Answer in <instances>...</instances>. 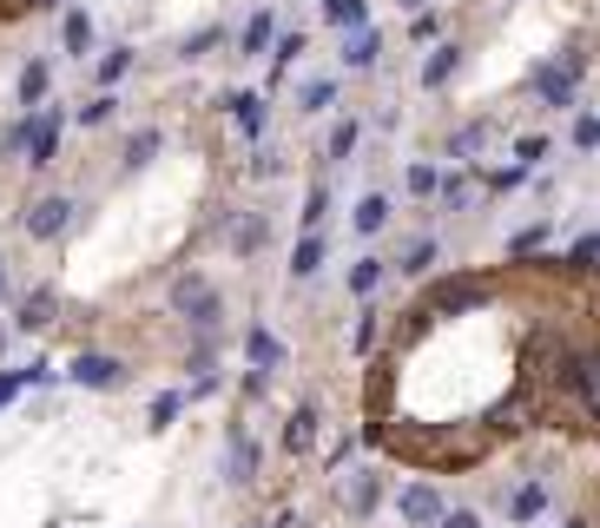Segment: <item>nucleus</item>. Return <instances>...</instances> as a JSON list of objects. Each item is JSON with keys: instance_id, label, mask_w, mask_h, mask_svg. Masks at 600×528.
Masks as SVG:
<instances>
[{"instance_id": "f257e3e1", "label": "nucleus", "mask_w": 600, "mask_h": 528, "mask_svg": "<svg viewBox=\"0 0 600 528\" xmlns=\"http://www.w3.org/2000/svg\"><path fill=\"white\" fill-rule=\"evenodd\" d=\"M165 311L185 317V331H225V291L205 271H178L165 291Z\"/></svg>"}, {"instance_id": "f03ea898", "label": "nucleus", "mask_w": 600, "mask_h": 528, "mask_svg": "<svg viewBox=\"0 0 600 528\" xmlns=\"http://www.w3.org/2000/svg\"><path fill=\"white\" fill-rule=\"evenodd\" d=\"M581 79H588V60H581V53L542 60V66L528 73V86H535V106H548V112H575V106H581Z\"/></svg>"}, {"instance_id": "7ed1b4c3", "label": "nucleus", "mask_w": 600, "mask_h": 528, "mask_svg": "<svg viewBox=\"0 0 600 528\" xmlns=\"http://www.w3.org/2000/svg\"><path fill=\"white\" fill-rule=\"evenodd\" d=\"M66 126H73V112H66L59 99L33 106V112H26V146H20V165H26V172H53V165H59V139H66Z\"/></svg>"}, {"instance_id": "20e7f679", "label": "nucleus", "mask_w": 600, "mask_h": 528, "mask_svg": "<svg viewBox=\"0 0 600 528\" xmlns=\"http://www.w3.org/2000/svg\"><path fill=\"white\" fill-rule=\"evenodd\" d=\"M383 503H390V476H383V470H350V476H337V509H343L350 522H370Z\"/></svg>"}, {"instance_id": "39448f33", "label": "nucleus", "mask_w": 600, "mask_h": 528, "mask_svg": "<svg viewBox=\"0 0 600 528\" xmlns=\"http://www.w3.org/2000/svg\"><path fill=\"white\" fill-rule=\"evenodd\" d=\"M66 225H73V198H66V192H40V198H26V212H20V231H26L33 245L66 238Z\"/></svg>"}, {"instance_id": "423d86ee", "label": "nucleus", "mask_w": 600, "mask_h": 528, "mask_svg": "<svg viewBox=\"0 0 600 528\" xmlns=\"http://www.w3.org/2000/svg\"><path fill=\"white\" fill-rule=\"evenodd\" d=\"M258 470H264V450L251 443L244 417H231V423H225V483H231V489H251Z\"/></svg>"}, {"instance_id": "0eeeda50", "label": "nucleus", "mask_w": 600, "mask_h": 528, "mask_svg": "<svg viewBox=\"0 0 600 528\" xmlns=\"http://www.w3.org/2000/svg\"><path fill=\"white\" fill-rule=\"evenodd\" d=\"M443 489H436V476H416V483H403L396 489V516H403V528H436L443 522Z\"/></svg>"}, {"instance_id": "6e6552de", "label": "nucleus", "mask_w": 600, "mask_h": 528, "mask_svg": "<svg viewBox=\"0 0 600 528\" xmlns=\"http://www.w3.org/2000/svg\"><path fill=\"white\" fill-rule=\"evenodd\" d=\"M218 106L231 112V126H238L244 139H264V132H271V93H258V86H231Z\"/></svg>"}, {"instance_id": "1a4fd4ad", "label": "nucleus", "mask_w": 600, "mask_h": 528, "mask_svg": "<svg viewBox=\"0 0 600 528\" xmlns=\"http://www.w3.org/2000/svg\"><path fill=\"white\" fill-rule=\"evenodd\" d=\"M482 291H489L482 278H429V291H423V311H429V317H456V311H469Z\"/></svg>"}, {"instance_id": "9d476101", "label": "nucleus", "mask_w": 600, "mask_h": 528, "mask_svg": "<svg viewBox=\"0 0 600 528\" xmlns=\"http://www.w3.org/2000/svg\"><path fill=\"white\" fill-rule=\"evenodd\" d=\"M66 377H73L79 390H126V384H132V370H126L119 357H106V351H79Z\"/></svg>"}, {"instance_id": "9b49d317", "label": "nucleus", "mask_w": 600, "mask_h": 528, "mask_svg": "<svg viewBox=\"0 0 600 528\" xmlns=\"http://www.w3.org/2000/svg\"><path fill=\"white\" fill-rule=\"evenodd\" d=\"M277 33H284V13H277V0H264V7H251V20L238 26V60H264Z\"/></svg>"}, {"instance_id": "f8f14e48", "label": "nucleus", "mask_w": 600, "mask_h": 528, "mask_svg": "<svg viewBox=\"0 0 600 528\" xmlns=\"http://www.w3.org/2000/svg\"><path fill=\"white\" fill-rule=\"evenodd\" d=\"M462 60H469L462 40H436V46L423 53V66H416V86H423V93H443V86L462 73Z\"/></svg>"}, {"instance_id": "ddd939ff", "label": "nucleus", "mask_w": 600, "mask_h": 528, "mask_svg": "<svg viewBox=\"0 0 600 528\" xmlns=\"http://www.w3.org/2000/svg\"><path fill=\"white\" fill-rule=\"evenodd\" d=\"M502 509H509V522H515V528H535L548 509H555V489H548L542 476H522V483L509 489V503H502Z\"/></svg>"}, {"instance_id": "4468645a", "label": "nucleus", "mask_w": 600, "mask_h": 528, "mask_svg": "<svg viewBox=\"0 0 600 528\" xmlns=\"http://www.w3.org/2000/svg\"><path fill=\"white\" fill-rule=\"evenodd\" d=\"M383 53H390V40H383V26L370 20V26H357V33H343V73H377L383 66Z\"/></svg>"}, {"instance_id": "2eb2a0df", "label": "nucleus", "mask_w": 600, "mask_h": 528, "mask_svg": "<svg viewBox=\"0 0 600 528\" xmlns=\"http://www.w3.org/2000/svg\"><path fill=\"white\" fill-rule=\"evenodd\" d=\"M92 46H99V26H92V13L86 7H59V53L66 60H92Z\"/></svg>"}, {"instance_id": "dca6fc26", "label": "nucleus", "mask_w": 600, "mask_h": 528, "mask_svg": "<svg viewBox=\"0 0 600 528\" xmlns=\"http://www.w3.org/2000/svg\"><path fill=\"white\" fill-rule=\"evenodd\" d=\"M53 99V60L46 53H33L26 66H20V79H13V106L20 112H33V106H46Z\"/></svg>"}, {"instance_id": "f3484780", "label": "nucleus", "mask_w": 600, "mask_h": 528, "mask_svg": "<svg viewBox=\"0 0 600 528\" xmlns=\"http://www.w3.org/2000/svg\"><path fill=\"white\" fill-rule=\"evenodd\" d=\"M337 106H343V79H337V73L297 79V112H304V119H324V112H337Z\"/></svg>"}, {"instance_id": "a211bd4d", "label": "nucleus", "mask_w": 600, "mask_h": 528, "mask_svg": "<svg viewBox=\"0 0 600 528\" xmlns=\"http://www.w3.org/2000/svg\"><path fill=\"white\" fill-rule=\"evenodd\" d=\"M330 265V231H297V245H291V284H310L317 271Z\"/></svg>"}, {"instance_id": "6ab92c4d", "label": "nucleus", "mask_w": 600, "mask_h": 528, "mask_svg": "<svg viewBox=\"0 0 600 528\" xmlns=\"http://www.w3.org/2000/svg\"><path fill=\"white\" fill-rule=\"evenodd\" d=\"M317 443H324V410L317 403H297L284 417V456H310Z\"/></svg>"}, {"instance_id": "aec40b11", "label": "nucleus", "mask_w": 600, "mask_h": 528, "mask_svg": "<svg viewBox=\"0 0 600 528\" xmlns=\"http://www.w3.org/2000/svg\"><path fill=\"white\" fill-rule=\"evenodd\" d=\"M390 218H396V205H390V192H377V185L350 205V231H357V238H383Z\"/></svg>"}, {"instance_id": "412c9836", "label": "nucleus", "mask_w": 600, "mask_h": 528, "mask_svg": "<svg viewBox=\"0 0 600 528\" xmlns=\"http://www.w3.org/2000/svg\"><path fill=\"white\" fill-rule=\"evenodd\" d=\"M244 364H251V370H284V364H291V344H284L271 324H251V331H244Z\"/></svg>"}, {"instance_id": "4be33fe9", "label": "nucleus", "mask_w": 600, "mask_h": 528, "mask_svg": "<svg viewBox=\"0 0 600 528\" xmlns=\"http://www.w3.org/2000/svg\"><path fill=\"white\" fill-rule=\"evenodd\" d=\"M159 152H165V126H139V132H126V146H119V172L132 179V172H145Z\"/></svg>"}, {"instance_id": "5701e85b", "label": "nucleus", "mask_w": 600, "mask_h": 528, "mask_svg": "<svg viewBox=\"0 0 600 528\" xmlns=\"http://www.w3.org/2000/svg\"><path fill=\"white\" fill-rule=\"evenodd\" d=\"M436 265H443V238H410L403 245V258L390 265L396 278H410V284H423V278H436Z\"/></svg>"}, {"instance_id": "b1692460", "label": "nucleus", "mask_w": 600, "mask_h": 528, "mask_svg": "<svg viewBox=\"0 0 600 528\" xmlns=\"http://www.w3.org/2000/svg\"><path fill=\"white\" fill-rule=\"evenodd\" d=\"M132 66H139V53L119 40V46H106V53L92 60V86H99V93H119V79H126Z\"/></svg>"}, {"instance_id": "393cba45", "label": "nucleus", "mask_w": 600, "mask_h": 528, "mask_svg": "<svg viewBox=\"0 0 600 528\" xmlns=\"http://www.w3.org/2000/svg\"><path fill=\"white\" fill-rule=\"evenodd\" d=\"M403 192H410V205H436L443 165H436V159H410V165H403Z\"/></svg>"}, {"instance_id": "a878e982", "label": "nucleus", "mask_w": 600, "mask_h": 528, "mask_svg": "<svg viewBox=\"0 0 600 528\" xmlns=\"http://www.w3.org/2000/svg\"><path fill=\"white\" fill-rule=\"evenodd\" d=\"M383 278H390V258H377V251H363L350 271H343V284H350V298L363 304V298H377L383 291Z\"/></svg>"}, {"instance_id": "bb28decb", "label": "nucleus", "mask_w": 600, "mask_h": 528, "mask_svg": "<svg viewBox=\"0 0 600 528\" xmlns=\"http://www.w3.org/2000/svg\"><path fill=\"white\" fill-rule=\"evenodd\" d=\"M357 146H363V119H337L330 139H324V165H350Z\"/></svg>"}, {"instance_id": "cd10ccee", "label": "nucleus", "mask_w": 600, "mask_h": 528, "mask_svg": "<svg viewBox=\"0 0 600 528\" xmlns=\"http://www.w3.org/2000/svg\"><path fill=\"white\" fill-rule=\"evenodd\" d=\"M324 7V26L343 40V33H357V26H370V0H317Z\"/></svg>"}, {"instance_id": "c85d7f7f", "label": "nucleus", "mask_w": 600, "mask_h": 528, "mask_svg": "<svg viewBox=\"0 0 600 528\" xmlns=\"http://www.w3.org/2000/svg\"><path fill=\"white\" fill-rule=\"evenodd\" d=\"M304 46H310V33H304V26H284V33L271 40V53H264V60H271V86H277V73H284V66H297V60H304Z\"/></svg>"}, {"instance_id": "c756f323", "label": "nucleus", "mask_w": 600, "mask_h": 528, "mask_svg": "<svg viewBox=\"0 0 600 528\" xmlns=\"http://www.w3.org/2000/svg\"><path fill=\"white\" fill-rule=\"evenodd\" d=\"M126 112V99L119 93H92V99H79V112H73V126H86V132H99V126H112Z\"/></svg>"}, {"instance_id": "7c9ffc66", "label": "nucleus", "mask_w": 600, "mask_h": 528, "mask_svg": "<svg viewBox=\"0 0 600 528\" xmlns=\"http://www.w3.org/2000/svg\"><path fill=\"white\" fill-rule=\"evenodd\" d=\"M403 33H410V46H436V40L449 33V13H443V7H416Z\"/></svg>"}, {"instance_id": "2f4dec72", "label": "nucleus", "mask_w": 600, "mask_h": 528, "mask_svg": "<svg viewBox=\"0 0 600 528\" xmlns=\"http://www.w3.org/2000/svg\"><path fill=\"white\" fill-rule=\"evenodd\" d=\"M482 146H489V119H462V126L449 132V146H443V152H449V159H469V165H476V152H482Z\"/></svg>"}, {"instance_id": "473e14b6", "label": "nucleus", "mask_w": 600, "mask_h": 528, "mask_svg": "<svg viewBox=\"0 0 600 528\" xmlns=\"http://www.w3.org/2000/svg\"><path fill=\"white\" fill-rule=\"evenodd\" d=\"M324 218H330V185L310 179L304 185V205H297V231H324Z\"/></svg>"}, {"instance_id": "72a5a7b5", "label": "nucleus", "mask_w": 600, "mask_h": 528, "mask_svg": "<svg viewBox=\"0 0 600 528\" xmlns=\"http://www.w3.org/2000/svg\"><path fill=\"white\" fill-rule=\"evenodd\" d=\"M53 304H59L53 284H40V291L20 298V317H13V324H20V331H46V324H53Z\"/></svg>"}, {"instance_id": "f704fd0d", "label": "nucleus", "mask_w": 600, "mask_h": 528, "mask_svg": "<svg viewBox=\"0 0 600 528\" xmlns=\"http://www.w3.org/2000/svg\"><path fill=\"white\" fill-rule=\"evenodd\" d=\"M436 205H443V212H469V205H476V172H443Z\"/></svg>"}, {"instance_id": "c9c22d12", "label": "nucleus", "mask_w": 600, "mask_h": 528, "mask_svg": "<svg viewBox=\"0 0 600 528\" xmlns=\"http://www.w3.org/2000/svg\"><path fill=\"white\" fill-rule=\"evenodd\" d=\"M211 46H225V26H218V20H205V26H192V33L178 40V60L192 66V60H205Z\"/></svg>"}, {"instance_id": "e433bc0d", "label": "nucleus", "mask_w": 600, "mask_h": 528, "mask_svg": "<svg viewBox=\"0 0 600 528\" xmlns=\"http://www.w3.org/2000/svg\"><path fill=\"white\" fill-rule=\"evenodd\" d=\"M548 238H555V218H535V225H522V231L509 238V258L522 265V258H535V251H542Z\"/></svg>"}, {"instance_id": "4c0bfd02", "label": "nucleus", "mask_w": 600, "mask_h": 528, "mask_svg": "<svg viewBox=\"0 0 600 528\" xmlns=\"http://www.w3.org/2000/svg\"><path fill=\"white\" fill-rule=\"evenodd\" d=\"M350 344H357V357H370V351L383 344V311H377V298H363V317H357V337H350Z\"/></svg>"}, {"instance_id": "58836bf2", "label": "nucleus", "mask_w": 600, "mask_h": 528, "mask_svg": "<svg viewBox=\"0 0 600 528\" xmlns=\"http://www.w3.org/2000/svg\"><path fill=\"white\" fill-rule=\"evenodd\" d=\"M548 159H555V139H548V132H522V139H515V165L535 172V165H548Z\"/></svg>"}, {"instance_id": "ea45409f", "label": "nucleus", "mask_w": 600, "mask_h": 528, "mask_svg": "<svg viewBox=\"0 0 600 528\" xmlns=\"http://www.w3.org/2000/svg\"><path fill=\"white\" fill-rule=\"evenodd\" d=\"M178 410H185V390H159V397H152V410H145V430H172V423H178Z\"/></svg>"}, {"instance_id": "a19ab883", "label": "nucleus", "mask_w": 600, "mask_h": 528, "mask_svg": "<svg viewBox=\"0 0 600 528\" xmlns=\"http://www.w3.org/2000/svg\"><path fill=\"white\" fill-rule=\"evenodd\" d=\"M271 384H277V370H251V364H244L238 397H244V403H264V397H271Z\"/></svg>"}, {"instance_id": "79ce46f5", "label": "nucleus", "mask_w": 600, "mask_h": 528, "mask_svg": "<svg viewBox=\"0 0 600 528\" xmlns=\"http://www.w3.org/2000/svg\"><path fill=\"white\" fill-rule=\"evenodd\" d=\"M568 265H575V271H600V231H581V238H575Z\"/></svg>"}, {"instance_id": "37998d69", "label": "nucleus", "mask_w": 600, "mask_h": 528, "mask_svg": "<svg viewBox=\"0 0 600 528\" xmlns=\"http://www.w3.org/2000/svg\"><path fill=\"white\" fill-rule=\"evenodd\" d=\"M575 152H600V112H575Z\"/></svg>"}, {"instance_id": "c03bdc74", "label": "nucleus", "mask_w": 600, "mask_h": 528, "mask_svg": "<svg viewBox=\"0 0 600 528\" xmlns=\"http://www.w3.org/2000/svg\"><path fill=\"white\" fill-rule=\"evenodd\" d=\"M244 179H251V185H271V179H284V159H277V152H258V159L244 165Z\"/></svg>"}, {"instance_id": "a18cd8bd", "label": "nucleus", "mask_w": 600, "mask_h": 528, "mask_svg": "<svg viewBox=\"0 0 600 528\" xmlns=\"http://www.w3.org/2000/svg\"><path fill=\"white\" fill-rule=\"evenodd\" d=\"M522 179H528V165H495V172H489V192H515Z\"/></svg>"}, {"instance_id": "49530a36", "label": "nucleus", "mask_w": 600, "mask_h": 528, "mask_svg": "<svg viewBox=\"0 0 600 528\" xmlns=\"http://www.w3.org/2000/svg\"><path fill=\"white\" fill-rule=\"evenodd\" d=\"M436 528H489V522H482V509H443Z\"/></svg>"}, {"instance_id": "de8ad7c7", "label": "nucleus", "mask_w": 600, "mask_h": 528, "mask_svg": "<svg viewBox=\"0 0 600 528\" xmlns=\"http://www.w3.org/2000/svg\"><path fill=\"white\" fill-rule=\"evenodd\" d=\"M561 528H594L588 516H561Z\"/></svg>"}, {"instance_id": "09e8293b", "label": "nucleus", "mask_w": 600, "mask_h": 528, "mask_svg": "<svg viewBox=\"0 0 600 528\" xmlns=\"http://www.w3.org/2000/svg\"><path fill=\"white\" fill-rule=\"evenodd\" d=\"M396 7H403V13H416V7H429V0H396Z\"/></svg>"}, {"instance_id": "8fccbe9b", "label": "nucleus", "mask_w": 600, "mask_h": 528, "mask_svg": "<svg viewBox=\"0 0 600 528\" xmlns=\"http://www.w3.org/2000/svg\"><path fill=\"white\" fill-rule=\"evenodd\" d=\"M277 528H284V522H277Z\"/></svg>"}]
</instances>
